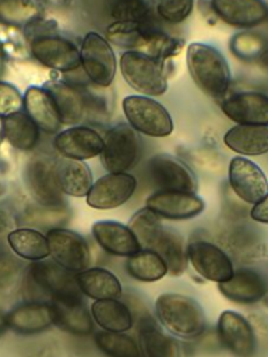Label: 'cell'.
Wrapping results in <instances>:
<instances>
[{"label": "cell", "mask_w": 268, "mask_h": 357, "mask_svg": "<svg viewBox=\"0 0 268 357\" xmlns=\"http://www.w3.org/2000/svg\"><path fill=\"white\" fill-rule=\"evenodd\" d=\"M24 279L27 300L52 303L56 300L82 297L75 273L60 266L53 259L32 262Z\"/></svg>", "instance_id": "obj_1"}, {"label": "cell", "mask_w": 268, "mask_h": 357, "mask_svg": "<svg viewBox=\"0 0 268 357\" xmlns=\"http://www.w3.org/2000/svg\"><path fill=\"white\" fill-rule=\"evenodd\" d=\"M155 314L159 324L176 337L195 340L205 332L204 310L190 296L180 293L161 294L155 301Z\"/></svg>", "instance_id": "obj_2"}, {"label": "cell", "mask_w": 268, "mask_h": 357, "mask_svg": "<svg viewBox=\"0 0 268 357\" xmlns=\"http://www.w3.org/2000/svg\"><path fill=\"white\" fill-rule=\"evenodd\" d=\"M186 61L195 85L208 96L221 98L228 92L232 74L225 56L207 43H191Z\"/></svg>", "instance_id": "obj_3"}, {"label": "cell", "mask_w": 268, "mask_h": 357, "mask_svg": "<svg viewBox=\"0 0 268 357\" xmlns=\"http://www.w3.org/2000/svg\"><path fill=\"white\" fill-rule=\"evenodd\" d=\"M120 71L124 81L144 95L159 96L168 89L163 61L141 52H124L120 57Z\"/></svg>", "instance_id": "obj_4"}, {"label": "cell", "mask_w": 268, "mask_h": 357, "mask_svg": "<svg viewBox=\"0 0 268 357\" xmlns=\"http://www.w3.org/2000/svg\"><path fill=\"white\" fill-rule=\"evenodd\" d=\"M25 187L36 204L43 206H64L63 192L57 178V162L49 155L36 153L24 166Z\"/></svg>", "instance_id": "obj_5"}, {"label": "cell", "mask_w": 268, "mask_h": 357, "mask_svg": "<svg viewBox=\"0 0 268 357\" xmlns=\"http://www.w3.org/2000/svg\"><path fill=\"white\" fill-rule=\"evenodd\" d=\"M123 112L128 126L148 137H168L173 131L169 112L155 99L130 95L123 99Z\"/></svg>", "instance_id": "obj_6"}, {"label": "cell", "mask_w": 268, "mask_h": 357, "mask_svg": "<svg viewBox=\"0 0 268 357\" xmlns=\"http://www.w3.org/2000/svg\"><path fill=\"white\" fill-rule=\"evenodd\" d=\"M140 152L141 142L137 131L126 123H119L107 130L100 156L109 173H126L135 166Z\"/></svg>", "instance_id": "obj_7"}, {"label": "cell", "mask_w": 268, "mask_h": 357, "mask_svg": "<svg viewBox=\"0 0 268 357\" xmlns=\"http://www.w3.org/2000/svg\"><path fill=\"white\" fill-rule=\"evenodd\" d=\"M81 67L88 79L98 86L107 88L116 75V56L107 42L96 32H89L80 47Z\"/></svg>", "instance_id": "obj_8"}, {"label": "cell", "mask_w": 268, "mask_h": 357, "mask_svg": "<svg viewBox=\"0 0 268 357\" xmlns=\"http://www.w3.org/2000/svg\"><path fill=\"white\" fill-rule=\"evenodd\" d=\"M186 257L191 268L209 282H226L234 272L229 254L208 240L197 238L190 241L186 248Z\"/></svg>", "instance_id": "obj_9"}, {"label": "cell", "mask_w": 268, "mask_h": 357, "mask_svg": "<svg viewBox=\"0 0 268 357\" xmlns=\"http://www.w3.org/2000/svg\"><path fill=\"white\" fill-rule=\"evenodd\" d=\"M216 335L219 343L234 357H255L258 353V339L250 319L236 311H222Z\"/></svg>", "instance_id": "obj_10"}, {"label": "cell", "mask_w": 268, "mask_h": 357, "mask_svg": "<svg viewBox=\"0 0 268 357\" xmlns=\"http://www.w3.org/2000/svg\"><path fill=\"white\" fill-rule=\"evenodd\" d=\"M50 257L73 273L82 272L91 265V250L87 240L68 229L57 227L46 233Z\"/></svg>", "instance_id": "obj_11"}, {"label": "cell", "mask_w": 268, "mask_h": 357, "mask_svg": "<svg viewBox=\"0 0 268 357\" xmlns=\"http://www.w3.org/2000/svg\"><path fill=\"white\" fill-rule=\"evenodd\" d=\"M28 45L34 59L47 68L70 73L81 66L78 47L57 32L36 36Z\"/></svg>", "instance_id": "obj_12"}, {"label": "cell", "mask_w": 268, "mask_h": 357, "mask_svg": "<svg viewBox=\"0 0 268 357\" xmlns=\"http://www.w3.org/2000/svg\"><path fill=\"white\" fill-rule=\"evenodd\" d=\"M148 174L158 191L193 192L197 191V178L191 169L177 158L159 153L149 159Z\"/></svg>", "instance_id": "obj_13"}, {"label": "cell", "mask_w": 268, "mask_h": 357, "mask_svg": "<svg viewBox=\"0 0 268 357\" xmlns=\"http://www.w3.org/2000/svg\"><path fill=\"white\" fill-rule=\"evenodd\" d=\"M228 178L233 192L246 204H257L268 194V178L253 160L234 156L229 162Z\"/></svg>", "instance_id": "obj_14"}, {"label": "cell", "mask_w": 268, "mask_h": 357, "mask_svg": "<svg viewBox=\"0 0 268 357\" xmlns=\"http://www.w3.org/2000/svg\"><path fill=\"white\" fill-rule=\"evenodd\" d=\"M137 188V178L128 173H107L99 177L87 194L94 209H113L127 202Z\"/></svg>", "instance_id": "obj_15"}, {"label": "cell", "mask_w": 268, "mask_h": 357, "mask_svg": "<svg viewBox=\"0 0 268 357\" xmlns=\"http://www.w3.org/2000/svg\"><path fill=\"white\" fill-rule=\"evenodd\" d=\"M221 110L236 124L268 126V95L262 92H234L223 98Z\"/></svg>", "instance_id": "obj_16"}, {"label": "cell", "mask_w": 268, "mask_h": 357, "mask_svg": "<svg viewBox=\"0 0 268 357\" xmlns=\"http://www.w3.org/2000/svg\"><path fill=\"white\" fill-rule=\"evenodd\" d=\"M212 14L233 28L250 29L268 20V4L264 0H209Z\"/></svg>", "instance_id": "obj_17"}, {"label": "cell", "mask_w": 268, "mask_h": 357, "mask_svg": "<svg viewBox=\"0 0 268 357\" xmlns=\"http://www.w3.org/2000/svg\"><path fill=\"white\" fill-rule=\"evenodd\" d=\"M145 208L163 219L187 220L198 216L205 209V202L193 192L156 191L145 199Z\"/></svg>", "instance_id": "obj_18"}, {"label": "cell", "mask_w": 268, "mask_h": 357, "mask_svg": "<svg viewBox=\"0 0 268 357\" xmlns=\"http://www.w3.org/2000/svg\"><path fill=\"white\" fill-rule=\"evenodd\" d=\"M218 289L232 303L250 305L264 300L268 293V280L262 272L244 266L234 269L226 282L218 283Z\"/></svg>", "instance_id": "obj_19"}, {"label": "cell", "mask_w": 268, "mask_h": 357, "mask_svg": "<svg viewBox=\"0 0 268 357\" xmlns=\"http://www.w3.org/2000/svg\"><path fill=\"white\" fill-rule=\"evenodd\" d=\"M54 149L66 159L87 160L102 153L103 138L85 126H73L56 134Z\"/></svg>", "instance_id": "obj_20"}, {"label": "cell", "mask_w": 268, "mask_h": 357, "mask_svg": "<svg viewBox=\"0 0 268 357\" xmlns=\"http://www.w3.org/2000/svg\"><path fill=\"white\" fill-rule=\"evenodd\" d=\"M8 329L18 335H38L54 325V311L50 303L27 300L6 314Z\"/></svg>", "instance_id": "obj_21"}, {"label": "cell", "mask_w": 268, "mask_h": 357, "mask_svg": "<svg viewBox=\"0 0 268 357\" xmlns=\"http://www.w3.org/2000/svg\"><path fill=\"white\" fill-rule=\"evenodd\" d=\"M92 236L98 245L110 255L130 257L141 250L131 229L116 220H98L92 225Z\"/></svg>", "instance_id": "obj_22"}, {"label": "cell", "mask_w": 268, "mask_h": 357, "mask_svg": "<svg viewBox=\"0 0 268 357\" xmlns=\"http://www.w3.org/2000/svg\"><path fill=\"white\" fill-rule=\"evenodd\" d=\"M50 304L54 311L56 326L75 336H87L92 333L94 319L82 297L56 300Z\"/></svg>", "instance_id": "obj_23"}, {"label": "cell", "mask_w": 268, "mask_h": 357, "mask_svg": "<svg viewBox=\"0 0 268 357\" xmlns=\"http://www.w3.org/2000/svg\"><path fill=\"white\" fill-rule=\"evenodd\" d=\"M24 112L34 120L39 130L47 134H56L61 126L56 105L45 88H27L24 92Z\"/></svg>", "instance_id": "obj_24"}, {"label": "cell", "mask_w": 268, "mask_h": 357, "mask_svg": "<svg viewBox=\"0 0 268 357\" xmlns=\"http://www.w3.org/2000/svg\"><path fill=\"white\" fill-rule=\"evenodd\" d=\"M138 335L144 357H184L180 342L161 331L148 315L141 317Z\"/></svg>", "instance_id": "obj_25"}, {"label": "cell", "mask_w": 268, "mask_h": 357, "mask_svg": "<svg viewBox=\"0 0 268 357\" xmlns=\"http://www.w3.org/2000/svg\"><path fill=\"white\" fill-rule=\"evenodd\" d=\"M75 279L82 296L92 300L120 298L123 287L119 278L109 269L95 266L75 273Z\"/></svg>", "instance_id": "obj_26"}, {"label": "cell", "mask_w": 268, "mask_h": 357, "mask_svg": "<svg viewBox=\"0 0 268 357\" xmlns=\"http://www.w3.org/2000/svg\"><path fill=\"white\" fill-rule=\"evenodd\" d=\"M45 89L50 93L61 124H77L84 119L87 100L71 84L63 81L46 82Z\"/></svg>", "instance_id": "obj_27"}, {"label": "cell", "mask_w": 268, "mask_h": 357, "mask_svg": "<svg viewBox=\"0 0 268 357\" xmlns=\"http://www.w3.org/2000/svg\"><path fill=\"white\" fill-rule=\"evenodd\" d=\"M158 33V29L148 22H121L114 21L106 29L109 42L119 47L145 53Z\"/></svg>", "instance_id": "obj_28"}, {"label": "cell", "mask_w": 268, "mask_h": 357, "mask_svg": "<svg viewBox=\"0 0 268 357\" xmlns=\"http://www.w3.org/2000/svg\"><path fill=\"white\" fill-rule=\"evenodd\" d=\"M225 145L246 156H258L268 152V126L236 124L223 135Z\"/></svg>", "instance_id": "obj_29"}, {"label": "cell", "mask_w": 268, "mask_h": 357, "mask_svg": "<svg viewBox=\"0 0 268 357\" xmlns=\"http://www.w3.org/2000/svg\"><path fill=\"white\" fill-rule=\"evenodd\" d=\"M91 315L102 331L107 332H127L134 325V315L131 308L119 298L95 300L91 304Z\"/></svg>", "instance_id": "obj_30"}, {"label": "cell", "mask_w": 268, "mask_h": 357, "mask_svg": "<svg viewBox=\"0 0 268 357\" xmlns=\"http://www.w3.org/2000/svg\"><path fill=\"white\" fill-rule=\"evenodd\" d=\"M7 243L15 255L31 262L43 261L50 255L46 234L36 229H14L7 234Z\"/></svg>", "instance_id": "obj_31"}, {"label": "cell", "mask_w": 268, "mask_h": 357, "mask_svg": "<svg viewBox=\"0 0 268 357\" xmlns=\"http://www.w3.org/2000/svg\"><path fill=\"white\" fill-rule=\"evenodd\" d=\"M57 178L61 192L71 197H87L94 184L91 169L85 162L66 158L57 162Z\"/></svg>", "instance_id": "obj_32"}, {"label": "cell", "mask_w": 268, "mask_h": 357, "mask_svg": "<svg viewBox=\"0 0 268 357\" xmlns=\"http://www.w3.org/2000/svg\"><path fill=\"white\" fill-rule=\"evenodd\" d=\"M4 139L18 151H32L39 141V127L22 110L3 117Z\"/></svg>", "instance_id": "obj_33"}, {"label": "cell", "mask_w": 268, "mask_h": 357, "mask_svg": "<svg viewBox=\"0 0 268 357\" xmlns=\"http://www.w3.org/2000/svg\"><path fill=\"white\" fill-rule=\"evenodd\" d=\"M151 250L159 254V257L165 261L169 275L179 276L183 273L187 257L183 245V238L179 233L172 229L163 227V230L152 244Z\"/></svg>", "instance_id": "obj_34"}, {"label": "cell", "mask_w": 268, "mask_h": 357, "mask_svg": "<svg viewBox=\"0 0 268 357\" xmlns=\"http://www.w3.org/2000/svg\"><path fill=\"white\" fill-rule=\"evenodd\" d=\"M127 273L138 282H158L168 273L165 261L152 250L141 248L138 252L127 257L126 259Z\"/></svg>", "instance_id": "obj_35"}, {"label": "cell", "mask_w": 268, "mask_h": 357, "mask_svg": "<svg viewBox=\"0 0 268 357\" xmlns=\"http://www.w3.org/2000/svg\"><path fill=\"white\" fill-rule=\"evenodd\" d=\"M94 342L106 357H144L137 340L126 332L99 331Z\"/></svg>", "instance_id": "obj_36"}, {"label": "cell", "mask_w": 268, "mask_h": 357, "mask_svg": "<svg viewBox=\"0 0 268 357\" xmlns=\"http://www.w3.org/2000/svg\"><path fill=\"white\" fill-rule=\"evenodd\" d=\"M20 220L25 227L47 229L49 231L61 227L68 220V212L64 206H43L36 204L24 209Z\"/></svg>", "instance_id": "obj_37"}, {"label": "cell", "mask_w": 268, "mask_h": 357, "mask_svg": "<svg viewBox=\"0 0 268 357\" xmlns=\"http://www.w3.org/2000/svg\"><path fill=\"white\" fill-rule=\"evenodd\" d=\"M40 17V7L35 0H0V22L24 28Z\"/></svg>", "instance_id": "obj_38"}, {"label": "cell", "mask_w": 268, "mask_h": 357, "mask_svg": "<svg viewBox=\"0 0 268 357\" xmlns=\"http://www.w3.org/2000/svg\"><path fill=\"white\" fill-rule=\"evenodd\" d=\"M127 226L131 229V231L137 237L140 245L141 247L144 245L148 250H151L152 244L163 230L161 218L148 208H142L137 211L131 216Z\"/></svg>", "instance_id": "obj_39"}, {"label": "cell", "mask_w": 268, "mask_h": 357, "mask_svg": "<svg viewBox=\"0 0 268 357\" xmlns=\"http://www.w3.org/2000/svg\"><path fill=\"white\" fill-rule=\"evenodd\" d=\"M230 49L233 54L244 61L261 59L268 50L265 38L254 32H239L230 40Z\"/></svg>", "instance_id": "obj_40"}, {"label": "cell", "mask_w": 268, "mask_h": 357, "mask_svg": "<svg viewBox=\"0 0 268 357\" xmlns=\"http://www.w3.org/2000/svg\"><path fill=\"white\" fill-rule=\"evenodd\" d=\"M110 17L121 22H148L151 8L145 0H113Z\"/></svg>", "instance_id": "obj_41"}, {"label": "cell", "mask_w": 268, "mask_h": 357, "mask_svg": "<svg viewBox=\"0 0 268 357\" xmlns=\"http://www.w3.org/2000/svg\"><path fill=\"white\" fill-rule=\"evenodd\" d=\"M194 0H159L156 4L158 15L170 24H179L190 17Z\"/></svg>", "instance_id": "obj_42"}, {"label": "cell", "mask_w": 268, "mask_h": 357, "mask_svg": "<svg viewBox=\"0 0 268 357\" xmlns=\"http://www.w3.org/2000/svg\"><path fill=\"white\" fill-rule=\"evenodd\" d=\"M24 110V95L10 82L0 81V117Z\"/></svg>", "instance_id": "obj_43"}, {"label": "cell", "mask_w": 268, "mask_h": 357, "mask_svg": "<svg viewBox=\"0 0 268 357\" xmlns=\"http://www.w3.org/2000/svg\"><path fill=\"white\" fill-rule=\"evenodd\" d=\"M20 264L13 255L6 252L0 254V291H8L14 287L21 273Z\"/></svg>", "instance_id": "obj_44"}, {"label": "cell", "mask_w": 268, "mask_h": 357, "mask_svg": "<svg viewBox=\"0 0 268 357\" xmlns=\"http://www.w3.org/2000/svg\"><path fill=\"white\" fill-rule=\"evenodd\" d=\"M250 218L254 222L268 225V194L261 201L253 205L250 211Z\"/></svg>", "instance_id": "obj_45"}, {"label": "cell", "mask_w": 268, "mask_h": 357, "mask_svg": "<svg viewBox=\"0 0 268 357\" xmlns=\"http://www.w3.org/2000/svg\"><path fill=\"white\" fill-rule=\"evenodd\" d=\"M43 4L49 6V7H54V8H60V7H64L68 0H40Z\"/></svg>", "instance_id": "obj_46"}, {"label": "cell", "mask_w": 268, "mask_h": 357, "mask_svg": "<svg viewBox=\"0 0 268 357\" xmlns=\"http://www.w3.org/2000/svg\"><path fill=\"white\" fill-rule=\"evenodd\" d=\"M7 329H8V326H7V321H6V314H3V312L0 311V337H1V335H3Z\"/></svg>", "instance_id": "obj_47"}, {"label": "cell", "mask_w": 268, "mask_h": 357, "mask_svg": "<svg viewBox=\"0 0 268 357\" xmlns=\"http://www.w3.org/2000/svg\"><path fill=\"white\" fill-rule=\"evenodd\" d=\"M4 141V126H3V117H0V145Z\"/></svg>", "instance_id": "obj_48"}, {"label": "cell", "mask_w": 268, "mask_h": 357, "mask_svg": "<svg viewBox=\"0 0 268 357\" xmlns=\"http://www.w3.org/2000/svg\"><path fill=\"white\" fill-rule=\"evenodd\" d=\"M3 67H4V59H3V49H1V43H0V75L3 73Z\"/></svg>", "instance_id": "obj_49"}, {"label": "cell", "mask_w": 268, "mask_h": 357, "mask_svg": "<svg viewBox=\"0 0 268 357\" xmlns=\"http://www.w3.org/2000/svg\"><path fill=\"white\" fill-rule=\"evenodd\" d=\"M264 301H265V305H267V308H268V293H267V296L264 297Z\"/></svg>", "instance_id": "obj_50"}]
</instances>
